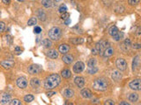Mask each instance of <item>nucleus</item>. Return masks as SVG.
<instances>
[{
  "mask_svg": "<svg viewBox=\"0 0 141 105\" xmlns=\"http://www.w3.org/2000/svg\"><path fill=\"white\" fill-rule=\"evenodd\" d=\"M93 88L98 91H105L108 88V82L103 78L95 79L93 83Z\"/></svg>",
  "mask_w": 141,
  "mask_h": 105,
  "instance_id": "f03ea898",
  "label": "nucleus"
},
{
  "mask_svg": "<svg viewBox=\"0 0 141 105\" xmlns=\"http://www.w3.org/2000/svg\"><path fill=\"white\" fill-rule=\"evenodd\" d=\"M80 95H81V96L83 98H86V99H90V98H92V96H93L92 92H91L89 89H87V88H84V89H82L81 92H80Z\"/></svg>",
  "mask_w": 141,
  "mask_h": 105,
  "instance_id": "f8f14e48",
  "label": "nucleus"
},
{
  "mask_svg": "<svg viewBox=\"0 0 141 105\" xmlns=\"http://www.w3.org/2000/svg\"><path fill=\"white\" fill-rule=\"evenodd\" d=\"M15 65L14 63V61H1V66H2L3 68H5V69H10L13 67V66Z\"/></svg>",
  "mask_w": 141,
  "mask_h": 105,
  "instance_id": "9b49d317",
  "label": "nucleus"
},
{
  "mask_svg": "<svg viewBox=\"0 0 141 105\" xmlns=\"http://www.w3.org/2000/svg\"><path fill=\"white\" fill-rule=\"evenodd\" d=\"M132 47L134 48V49H140L141 46H140V44H134V45L132 46Z\"/></svg>",
  "mask_w": 141,
  "mask_h": 105,
  "instance_id": "37998d69",
  "label": "nucleus"
},
{
  "mask_svg": "<svg viewBox=\"0 0 141 105\" xmlns=\"http://www.w3.org/2000/svg\"><path fill=\"white\" fill-rule=\"evenodd\" d=\"M42 70V68H41V66L36 65V64H32V65H30L28 67V73L31 74H39Z\"/></svg>",
  "mask_w": 141,
  "mask_h": 105,
  "instance_id": "39448f33",
  "label": "nucleus"
},
{
  "mask_svg": "<svg viewBox=\"0 0 141 105\" xmlns=\"http://www.w3.org/2000/svg\"><path fill=\"white\" fill-rule=\"evenodd\" d=\"M94 103H99V100L98 99H94Z\"/></svg>",
  "mask_w": 141,
  "mask_h": 105,
  "instance_id": "3c124183",
  "label": "nucleus"
},
{
  "mask_svg": "<svg viewBox=\"0 0 141 105\" xmlns=\"http://www.w3.org/2000/svg\"><path fill=\"white\" fill-rule=\"evenodd\" d=\"M69 17H70V15H69V13L67 12H64V13H62V19H64V20H66L67 18H69Z\"/></svg>",
  "mask_w": 141,
  "mask_h": 105,
  "instance_id": "e433bc0d",
  "label": "nucleus"
},
{
  "mask_svg": "<svg viewBox=\"0 0 141 105\" xmlns=\"http://www.w3.org/2000/svg\"><path fill=\"white\" fill-rule=\"evenodd\" d=\"M71 42L75 45H77V44H82L84 42V39L82 38H76V39H71Z\"/></svg>",
  "mask_w": 141,
  "mask_h": 105,
  "instance_id": "7c9ffc66",
  "label": "nucleus"
},
{
  "mask_svg": "<svg viewBox=\"0 0 141 105\" xmlns=\"http://www.w3.org/2000/svg\"><path fill=\"white\" fill-rule=\"evenodd\" d=\"M63 61L66 64H70L73 61V56L70 54H64L62 58Z\"/></svg>",
  "mask_w": 141,
  "mask_h": 105,
  "instance_id": "6ab92c4d",
  "label": "nucleus"
},
{
  "mask_svg": "<svg viewBox=\"0 0 141 105\" xmlns=\"http://www.w3.org/2000/svg\"><path fill=\"white\" fill-rule=\"evenodd\" d=\"M123 33L120 32V33H119L118 34L116 35L115 37H113V39H114L115 40H116V41H119V40H120V39H121L122 38H123Z\"/></svg>",
  "mask_w": 141,
  "mask_h": 105,
  "instance_id": "72a5a7b5",
  "label": "nucleus"
},
{
  "mask_svg": "<svg viewBox=\"0 0 141 105\" xmlns=\"http://www.w3.org/2000/svg\"><path fill=\"white\" fill-rule=\"evenodd\" d=\"M124 45H125L126 46H130V45H131L130 39H125V40H124Z\"/></svg>",
  "mask_w": 141,
  "mask_h": 105,
  "instance_id": "a19ab883",
  "label": "nucleus"
},
{
  "mask_svg": "<svg viewBox=\"0 0 141 105\" xmlns=\"http://www.w3.org/2000/svg\"><path fill=\"white\" fill-rule=\"evenodd\" d=\"M18 1H19V2H23L24 0H18Z\"/></svg>",
  "mask_w": 141,
  "mask_h": 105,
  "instance_id": "864d4df0",
  "label": "nucleus"
},
{
  "mask_svg": "<svg viewBox=\"0 0 141 105\" xmlns=\"http://www.w3.org/2000/svg\"><path fill=\"white\" fill-rule=\"evenodd\" d=\"M60 81H61V78H60L59 74H50L49 76L47 77L45 81H44V88L46 89H52V88L59 85Z\"/></svg>",
  "mask_w": 141,
  "mask_h": 105,
  "instance_id": "f257e3e1",
  "label": "nucleus"
},
{
  "mask_svg": "<svg viewBox=\"0 0 141 105\" xmlns=\"http://www.w3.org/2000/svg\"><path fill=\"white\" fill-rule=\"evenodd\" d=\"M61 35L62 32L59 27H52L48 32L49 39H52V40H58L61 38Z\"/></svg>",
  "mask_w": 141,
  "mask_h": 105,
  "instance_id": "7ed1b4c3",
  "label": "nucleus"
},
{
  "mask_svg": "<svg viewBox=\"0 0 141 105\" xmlns=\"http://www.w3.org/2000/svg\"><path fill=\"white\" fill-rule=\"evenodd\" d=\"M61 74H62V76L65 79H68L71 76V73H70V71L69 69H64L62 71Z\"/></svg>",
  "mask_w": 141,
  "mask_h": 105,
  "instance_id": "393cba45",
  "label": "nucleus"
},
{
  "mask_svg": "<svg viewBox=\"0 0 141 105\" xmlns=\"http://www.w3.org/2000/svg\"><path fill=\"white\" fill-rule=\"evenodd\" d=\"M4 28H5V24L4 22L0 21V32H4Z\"/></svg>",
  "mask_w": 141,
  "mask_h": 105,
  "instance_id": "ea45409f",
  "label": "nucleus"
},
{
  "mask_svg": "<svg viewBox=\"0 0 141 105\" xmlns=\"http://www.w3.org/2000/svg\"><path fill=\"white\" fill-rule=\"evenodd\" d=\"M42 4L45 8H49L52 6V1L51 0H42Z\"/></svg>",
  "mask_w": 141,
  "mask_h": 105,
  "instance_id": "a878e982",
  "label": "nucleus"
},
{
  "mask_svg": "<svg viewBox=\"0 0 141 105\" xmlns=\"http://www.w3.org/2000/svg\"><path fill=\"white\" fill-rule=\"evenodd\" d=\"M67 105H73V104H72V103H68V104H67Z\"/></svg>",
  "mask_w": 141,
  "mask_h": 105,
  "instance_id": "603ef678",
  "label": "nucleus"
},
{
  "mask_svg": "<svg viewBox=\"0 0 141 105\" xmlns=\"http://www.w3.org/2000/svg\"><path fill=\"white\" fill-rule=\"evenodd\" d=\"M139 59H140L139 55H137L133 59V61H132V70H136L139 67V61H140Z\"/></svg>",
  "mask_w": 141,
  "mask_h": 105,
  "instance_id": "dca6fc26",
  "label": "nucleus"
},
{
  "mask_svg": "<svg viewBox=\"0 0 141 105\" xmlns=\"http://www.w3.org/2000/svg\"><path fill=\"white\" fill-rule=\"evenodd\" d=\"M74 83L78 86V88H84L85 86V79L81 76H77L74 79Z\"/></svg>",
  "mask_w": 141,
  "mask_h": 105,
  "instance_id": "9d476101",
  "label": "nucleus"
},
{
  "mask_svg": "<svg viewBox=\"0 0 141 105\" xmlns=\"http://www.w3.org/2000/svg\"><path fill=\"white\" fill-rule=\"evenodd\" d=\"M59 52L63 54H66L67 52L70 51V46L67 45V44H62L59 46Z\"/></svg>",
  "mask_w": 141,
  "mask_h": 105,
  "instance_id": "4468645a",
  "label": "nucleus"
},
{
  "mask_svg": "<svg viewBox=\"0 0 141 105\" xmlns=\"http://www.w3.org/2000/svg\"><path fill=\"white\" fill-rule=\"evenodd\" d=\"M96 64H97V61L95 59L92 58L88 61L87 62V65H88V68H93V67H96Z\"/></svg>",
  "mask_w": 141,
  "mask_h": 105,
  "instance_id": "bb28decb",
  "label": "nucleus"
},
{
  "mask_svg": "<svg viewBox=\"0 0 141 105\" xmlns=\"http://www.w3.org/2000/svg\"><path fill=\"white\" fill-rule=\"evenodd\" d=\"M130 88L131 89L136 90V91H139L141 89V85H140V80L139 79H136V80H133L130 82L129 84Z\"/></svg>",
  "mask_w": 141,
  "mask_h": 105,
  "instance_id": "0eeeda50",
  "label": "nucleus"
},
{
  "mask_svg": "<svg viewBox=\"0 0 141 105\" xmlns=\"http://www.w3.org/2000/svg\"><path fill=\"white\" fill-rule=\"evenodd\" d=\"M42 46H43L45 48H48V47H50V46H52V42H51L50 39H44L42 41Z\"/></svg>",
  "mask_w": 141,
  "mask_h": 105,
  "instance_id": "b1692460",
  "label": "nucleus"
},
{
  "mask_svg": "<svg viewBox=\"0 0 141 105\" xmlns=\"http://www.w3.org/2000/svg\"><path fill=\"white\" fill-rule=\"evenodd\" d=\"M119 105H130V103H128L127 102H122Z\"/></svg>",
  "mask_w": 141,
  "mask_h": 105,
  "instance_id": "09e8293b",
  "label": "nucleus"
},
{
  "mask_svg": "<svg viewBox=\"0 0 141 105\" xmlns=\"http://www.w3.org/2000/svg\"><path fill=\"white\" fill-rule=\"evenodd\" d=\"M30 85L32 86V88H36L40 87L41 85V81L38 78H32L30 81Z\"/></svg>",
  "mask_w": 141,
  "mask_h": 105,
  "instance_id": "a211bd4d",
  "label": "nucleus"
},
{
  "mask_svg": "<svg viewBox=\"0 0 141 105\" xmlns=\"http://www.w3.org/2000/svg\"><path fill=\"white\" fill-rule=\"evenodd\" d=\"M113 53H114V48L111 47V46H108V47L103 51L102 55L105 57H109L111 56V55H113Z\"/></svg>",
  "mask_w": 141,
  "mask_h": 105,
  "instance_id": "2eb2a0df",
  "label": "nucleus"
},
{
  "mask_svg": "<svg viewBox=\"0 0 141 105\" xmlns=\"http://www.w3.org/2000/svg\"><path fill=\"white\" fill-rule=\"evenodd\" d=\"M115 11H116L117 13H122L124 11V7H123L122 5H117V6L116 7V9H115Z\"/></svg>",
  "mask_w": 141,
  "mask_h": 105,
  "instance_id": "2f4dec72",
  "label": "nucleus"
},
{
  "mask_svg": "<svg viewBox=\"0 0 141 105\" xmlns=\"http://www.w3.org/2000/svg\"><path fill=\"white\" fill-rule=\"evenodd\" d=\"M92 53H93V54H94V55H96L97 53H98V51L96 50V48H95V47H94L92 49Z\"/></svg>",
  "mask_w": 141,
  "mask_h": 105,
  "instance_id": "a18cd8bd",
  "label": "nucleus"
},
{
  "mask_svg": "<svg viewBox=\"0 0 141 105\" xmlns=\"http://www.w3.org/2000/svg\"><path fill=\"white\" fill-rule=\"evenodd\" d=\"M15 52H16V53H17V54H20V53H21V49H20L19 46H16V47H15Z\"/></svg>",
  "mask_w": 141,
  "mask_h": 105,
  "instance_id": "79ce46f5",
  "label": "nucleus"
},
{
  "mask_svg": "<svg viewBox=\"0 0 141 105\" xmlns=\"http://www.w3.org/2000/svg\"><path fill=\"white\" fill-rule=\"evenodd\" d=\"M37 18H39V19L41 20V21H44V20H46V18H47L46 13L44 12L42 9H39L37 11Z\"/></svg>",
  "mask_w": 141,
  "mask_h": 105,
  "instance_id": "412c9836",
  "label": "nucleus"
},
{
  "mask_svg": "<svg viewBox=\"0 0 141 105\" xmlns=\"http://www.w3.org/2000/svg\"><path fill=\"white\" fill-rule=\"evenodd\" d=\"M111 77L115 81H119L122 79V74L119 71H114L111 74Z\"/></svg>",
  "mask_w": 141,
  "mask_h": 105,
  "instance_id": "aec40b11",
  "label": "nucleus"
},
{
  "mask_svg": "<svg viewBox=\"0 0 141 105\" xmlns=\"http://www.w3.org/2000/svg\"><path fill=\"white\" fill-rule=\"evenodd\" d=\"M56 2H59V1H61V0H55Z\"/></svg>",
  "mask_w": 141,
  "mask_h": 105,
  "instance_id": "5fc2aeb1",
  "label": "nucleus"
},
{
  "mask_svg": "<svg viewBox=\"0 0 141 105\" xmlns=\"http://www.w3.org/2000/svg\"><path fill=\"white\" fill-rule=\"evenodd\" d=\"M108 33H109L110 36L115 37L116 35H117L119 33V30H118V28H117L116 26H112L109 28V30H108Z\"/></svg>",
  "mask_w": 141,
  "mask_h": 105,
  "instance_id": "f3484780",
  "label": "nucleus"
},
{
  "mask_svg": "<svg viewBox=\"0 0 141 105\" xmlns=\"http://www.w3.org/2000/svg\"><path fill=\"white\" fill-rule=\"evenodd\" d=\"M63 96L67 99L71 98V97L74 96V91H73L72 89H70V88H65V89L63 91Z\"/></svg>",
  "mask_w": 141,
  "mask_h": 105,
  "instance_id": "ddd939ff",
  "label": "nucleus"
},
{
  "mask_svg": "<svg viewBox=\"0 0 141 105\" xmlns=\"http://www.w3.org/2000/svg\"><path fill=\"white\" fill-rule=\"evenodd\" d=\"M56 94V92L55 91H50V92H48L47 93V96H48V97H50V96H52L53 95H55Z\"/></svg>",
  "mask_w": 141,
  "mask_h": 105,
  "instance_id": "c03bdc74",
  "label": "nucleus"
},
{
  "mask_svg": "<svg viewBox=\"0 0 141 105\" xmlns=\"http://www.w3.org/2000/svg\"><path fill=\"white\" fill-rule=\"evenodd\" d=\"M11 105H22L21 102L19 99H13L11 102Z\"/></svg>",
  "mask_w": 141,
  "mask_h": 105,
  "instance_id": "f704fd0d",
  "label": "nucleus"
},
{
  "mask_svg": "<svg viewBox=\"0 0 141 105\" xmlns=\"http://www.w3.org/2000/svg\"><path fill=\"white\" fill-rule=\"evenodd\" d=\"M17 86L20 88H26V86H27V81H26V77H19L17 79Z\"/></svg>",
  "mask_w": 141,
  "mask_h": 105,
  "instance_id": "1a4fd4ad",
  "label": "nucleus"
},
{
  "mask_svg": "<svg viewBox=\"0 0 141 105\" xmlns=\"http://www.w3.org/2000/svg\"><path fill=\"white\" fill-rule=\"evenodd\" d=\"M36 23H37V18H31L30 19L27 21V25L30 26H35Z\"/></svg>",
  "mask_w": 141,
  "mask_h": 105,
  "instance_id": "c756f323",
  "label": "nucleus"
},
{
  "mask_svg": "<svg viewBox=\"0 0 141 105\" xmlns=\"http://www.w3.org/2000/svg\"><path fill=\"white\" fill-rule=\"evenodd\" d=\"M85 69V64L82 62V61H78L74 64L73 66V71H74L76 74H79V73H81L83 70Z\"/></svg>",
  "mask_w": 141,
  "mask_h": 105,
  "instance_id": "6e6552de",
  "label": "nucleus"
},
{
  "mask_svg": "<svg viewBox=\"0 0 141 105\" xmlns=\"http://www.w3.org/2000/svg\"><path fill=\"white\" fill-rule=\"evenodd\" d=\"M41 32H42V28L40 26H35V29H34V33H36V34H39V33H41Z\"/></svg>",
  "mask_w": 141,
  "mask_h": 105,
  "instance_id": "c9c22d12",
  "label": "nucleus"
},
{
  "mask_svg": "<svg viewBox=\"0 0 141 105\" xmlns=\"http://www.w3.org/2000/svg\"><path fill=\"white\" fill-rule=\"evenodd\" d=\"M117 67L120 71H124L127 68V62L124 59H122V58H119L117 60Z\"/></svg>",
  "mask_w": 141,
  "mask_h": 105,
  "instance_id": "423d86ee",
  "label": "nucleus"
},
{
  "mask_svg": "<svg viewBox=\"0 0 141 105\" xmlns=\"http://www.w3.org/2000/svg\"><path fill=\"white\" fill-rule=\"evenodd\" d=\"M0 15H1V11H0Z\"/></svg>",
  "mask_w": 141,
  "mask_h": 105,
  "instance_id": "6e6d98bb",
  "label": "nucleus"
},
{
  "mask_svg": "<svg viewBox=\"0 0 141 105\" xmlns=\"http://www.w3.org/2000/svg\"><path fill=\"white\" fill-rule=\"evenodd\" d=\"M98 68L97 67H93V68H87V73L90 74H94L98 72Z\"/></svg>",
  "mask_w": 141,
  "mask_h": 105,
  "instance_id": "cd10ccee",
  "label": "nucleus"
},
{
  "mask_svg": "<svg viewBox=\"0 0 141 105\" xmlns=\"http://www.w3.org/2000/svg\"><path fill=\"white\" fill-rule=\"evenodd\" d=\"M64 23H65V25H70V18H67L66 20H64Z\"/></svg>",
  "mask_w": 141,
  "mask_h": 105,
  "instance_id": "de8ad7c7",
  "label": "nucleus"
},
{
  "mask_svg": "<svg viewBox=\"0 0 141 105\" xmlns=\"http://www.w3.org/2000/svg\"><path fill=\"white\" fill-rule=\"evenodd\" d=\"M2 2L4 3V4H11V0H2Z\"/></svg>",
  "mask_w": 141,
  "mask_h": 105,
  "instance_id": "49530a36",
  "label": "nucleus"
},
{
  "mask_svg": "<svg viewBox=\"0 0 141 105\" xmlns=\"http://www.w3.org/2000/svg\"><path fill=\"white\" fill-rule=\"evenodd\" d=\"M35 99V97H34L33 95H26V96H24V101L26 102V103H31L32 101Z\"/></svg>",
  "mask_w": 141,
  "mask_h": 105,
  "instance_id": "c85d7f7f",
  "label": "nucleus"
},
{
  "mask_svg": "<svg viewBox=\"0 0 141 105\" xmlns=\"http://www.w3.org/2000/svg\"><path fill=\"white\" fill-rule=\"evenodd\" d=\"M11 96L8 93H3L0 95V104L1 105H11Z\"/></svg>",
  "mask_w": 141,
  "mask_h": 105,
  "instance_id": "20e7f679",
  "label": "nucleus"
},
{
  "mask_svg": "<svg viewBox=\"0 0 141 105\" xmlns=\"http://www.w3.org/2000/svg\"><path fill=\"white\" fill-rule=\"evenodd\" d=\"M139 100V95L137 93H131L129 96V101L131 103H136L137 101Z\"/></svg>",
  "mask_w": 141,
  "mask_h": 105,
  "instance_id": "5701e85b",
  "label": "nucleus"
},
{
  "mask_svg": "<svg viewBox=\"0 0 141 105\" xmlns=\"http://www.w3.org/2000/svg\"><path fill=\"white\" fill-rule=\"evenodd\" d=\"M47 55H48L49 58H51V59H57V57H58V52H57V50L52 49V50H49L47 52Z\"/></svg>",
  "mask_w": 141,
  "mask_h": 105,
  "instance_id": "4be33fe9",
  "label": "nucleus"
},
{
  "mask_svg": "<svg viewBox=\"0 0 141 105\" xmlns=\"http://www.w3.org/2000/svg\"><path fill=\"white\" fill-rule=\"evenodd\" d=\"M58 11H59V12H61V13H64V12H66V11H67V7H66L65 4H61L59 9H58Z\"/></svg>",
  "mask_w": 141,
  "mask_h": 105,
  "instance_id": "473e14b6",
  "label": "nucleus"
},
{
  "mask_svg": "<svg viewBox=\"0 0 141 105\" xmlns=\"http://www.w3.org/2000/svg\"><path fill=\"white\" fill-rule=\"evenodd\" d=\"M137 35H138V36H139V35H140V27H139V28H138V31H137Z\"/></svg>",
  "mask_w": 141,
  "mask_h": 105,
  "instance_id": "8fccbe9b",
  "label": "nucleus"
},
{
  "mask_svg": "<svg viewBox=\"0 0 141 105\" xmlns=\"http://www.w3.org/2000/svg\"><path fill=\"white\" fill-rule=\"evenodd\" d=\"M128 2H129V4H130V5H135V4H139V0H129Z\"/></svg>",
  "mask_w": 141,
  "mask_h": 105,
  "instance_id": "4c0bfd02",
  "label": "nucleus"
},
{
  "mask_svg": "<svg viewBox=\"0 0 141 105\" xmlns=\"http://www.w3.org/2000/svg\"><path fill=\"white\" fill-rule=\"evenodd\" d=\"M104 105H115V102L113 100H107L104 103Z\"/></svg>",
  "mask_w": 141,
  "mask_h": 105,
  "instance_id": "58836bf2",
  "label": "nucleus"
}]
</instances>
